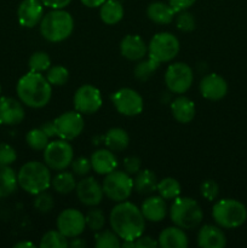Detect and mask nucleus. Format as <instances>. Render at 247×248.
I'll return each mask as SVG.
<instances>
[{
  "instance_id": "obj_1",
  "label": "nucleus",
  "mask_w": 247,
  "mask_h": 248,
  "mask_svg": "<svg viewBox=\"0 0 247 248\" xmlns=\"http://www.w3.org/2000/svg\"><path fill=\"white\" fill-rule=\"evenodd\" d=\"M109 222L113 232L121 240H133L142 236L145 228V219L140 208L133 203L123 201L111 210Z\"/></svg>"
},
{
  "instance_id": "obj_2",
  "label": "nucleus",
  "mask_w": 247,
  "mask_h": 248,
  "mask_svg": "<svg viewBox=\"0 0 247 248\" xmlns=\"http://www.w3.org/2000/svg\"><path fill=\"white\" fill-rule=\"evenodd\" d=\"M19 101L31 108H43L50 102L52 90L46 77L36 72H29L21 78L16 86Z\"/></svg>"
},
{
  "instance_id": "obj_3",
  "label": "nucleus",
  "mask_w": 247,
  "mask_h": 248,
  "mask_svg": "<svg viewBox=\"0 0 247 248\" xmlns=\"http://www.w3.org/2000/svg\"><path fill=\"white\" fill-rule=\"evenodd\" d=\"M74 29V19L69 12L53 9L44 15L40 21V34L51 43H60L69 38Z\"/></svg>"
},
{
  "instance_id": "obj_4",
  "label": "nucleus",
  "mask_w": 247,
  "mask_h": 248,
  "mask_svg": "<svg viewBox=\"0 0 247 248\" xmlns=\"http://www.w3.org/2000/svg\"><path fill=\"white\" fill-rule=\"evenodd\" d=\"M17 182L26 193L31 195L43 193L51 186L50 169L45 162L29 161L18 171Z\"/></svg>"
},
{
  "instance_id": "obj_5",
  "label": "nucleus",
  "mask_w": 247,
  "mask_h": 248,
  "mask_svg": "<svg viewBox=\"0 0 247 248\" xmlns=\"http://www.w3.org/2000/svg\"><path fill=\"white\" fill-rule=\"evenodd\" d=\"M170 217L174 225L184 230L195 229L202 222L203 213L200 205L190 198L178 196L172 202Z\"/></svg>"
},
{
  "instance_id": "obj_6",
  "label": "nucleus",
  "mask_w": 247,
  "mask_h": 248,
  "mask_svg": "<svg viewBox=\"0 0 247 248\" xmlns=\"http://www.w3.org/2000/svg\"><path fill=\"white\" fill-rule=\"evenodd\" d=\"M212 217L219 227L235 229L246 222L247 210L240 201L234 199H223L213 206Z\"/></svg>"
},
{
  "instance_id": "obj_7",
  "label": "nucleus",
  "mask_w": 247,
  "mask_h": 248,
  "mask_svg": "<svg viewBox=\"0 0 247 248\" xmlns=\"http://www.w3.org/2000/svg\"><path fill=\"white\" fill-rule=\"evenodd\" d=\"M103 193L114 202H123L131 196L133 190V181L125 171H115L106 174L102 183Z\"/></svg>"
},
{
  "instance_id": "obj_8",
  "label": "nucleus",
  "mask_w": 247,
  "mask_h": 248,
  "mask_svg": "<svg viewBox=\"0 0 247 248\" xmlns=\"http://www.w3.org/2000/svg\"><path fill=\"white\" fill-rule=\"evenodd\" d=\"M179 41L173 34L162 31L153 36L148 46L149 57L159 63L170 62L179 52Z\"/></svg>"
},
{
  "instance_id": "obj_9",
  "label": "nucleus",
  "mask_w": 247,
  "mask_h": 248,
  "mask_svg": "<svg viewBox=\"0 0 247 248\" xmlns=\"http://www.w3.org/2000/svg\"><path fill=\"white\" fill-rule=\"evenodd\" d=\"M74 160V152L73 147L65 140H57L53 142H48L44 149V162L48 166V169L55 171H63L70 166Z\"/></svg>"
},
{
  "instance_id": "obj_10",
  "label": "nucleus",
  "mask_w": 247,
  "mask_h": 248,
  "mask_svg": "<svg viewBox=\"0 0 247 248\" xmlns=\"http://www.w3.org/2000/svg\"><path fill=\"white\" fill-rule=\"evenodd\" d=\"M193 70L186 63H173L165 73V84L172 93H185L193 84Z\"/></svg>"
},
{
  "instance_id": "obj_11",
  "label": "nucleus",
  "mask_w": 247,
  "mask_h": 248,
  "mask_svg": "<svg viewBox=\"0 0 247 248\" xmlns=\"http://www.w3.org/2000/svg\"><path fill=\"white\" fill-rule=\"evenodd\" d=\"M111 102L114 107L120 113L121 115L125 116H136L142 113L143 107V98L137 91L132 89H120L111 96Z\"/></svg>"
},
{
  "instance_id": "obj_12",
  "label": "nucleus",
  "mask_w": 247,
  "mask_h": 248,
  "mask_svg": "<svg viewBox=\"0 0 247 248\" xmlns=\"http://www.w3.org/2000/svg\"><path fill=\"white\" fill-rule=\"evenodd\" d=\"M75 110L84 115H91L102 107V96L98 89L92 85H82L74 94Z\"/></svg>"
},
{
  "instance_id": "obj_13",
  "label": "nucleus",
  "mask_w": 247,
  "mask_h": 248,
  "mask_svg": "<svg viewBox=\"0 0 247 248\" xmlns=\"http://www.w3.org/2000/svg\"><path fill=\"white\" fill-rule=\"evenodd\" d=\"M57 136L62 140H72L81 135L84 130V119L79 111H67L53 120Z\"/></svg>"
},
{
  "instance_id": "obj_14",
  "label": "nucleus",
  "mask_w": 247,
  "mask_h": 248,
  "mask_svg": "<svg viewBox=\"0 0 247 248\" xmlns=\"http://www.w3.org/2000/svg\"><path fill=\"white\" fill-rule=\"evenodd\" d=\"M85 227H86L85 216L74 208L62 211L57 218V230L62 232L67 239H73L81 235Z\"/></svg>"
},
{
  "instance_id": "obj_15",
  "label": "nucleus",
  "mask_w": 247,
  "mask_h": 248,
  "mask_svg": "<svg viewBox=\"0 0 247 248\" xmlns=\"http://www.w3.org/2000/svg\"><path fill=\"white\" fill-rule=\"evenodd\" d=\"M75 190L80 202L91 207L99 205L104 195L102 186L92 177L81 179L79 183H77Z\"/></svg>"
},
{
  "instance_id": "obj_16",
  "label": "nucleus",
  "mask_w": 247,
  "mask_h": 248,
  "mask_svg": "<svg viewBox=\"0 0 247 248\" xmlns=\"http://www.w3.org/2000/svg\"><path fill=\"white\" fill-rule=\"evenodd\" d=\"M43 16L44 9L40 0H23L17 10L19 24L26 28H33L40 23Z\"/></svg>"
},
{
  "instance_id": "obj_17",
  "label": "nucleus",
  "mask_w": 247,
  "mask_h": 248,
  "mask_svg": "<svg viewBox=\"0 0 247 248\" xmlns=\"http://www.w3.org/2000/svg\"><path fill=\"white\" fill-rule=\"evenodd\" d=\"M200 92L208 101H219L228 92V84L220 75L212 73L202 78L200 82Z\"/></svg>"
},
{
  "instance_id": "obj_18",
  "label": "nucleus",
  "mask_w": 247,
  "mask_h": 248,
  "mask_svg": "<svg viewBox=\"0 0 247 248\" xmlns=\"http://www.w3.org/2000/svg\"><path fill=\"white\" fill-rule=\"evenodd\" d=\"M24 119V108L21 101L2 97L0 98V124L2 125H18Z\"/></svg>"
},
{
  "instance_id": "obj_19",
  "label": "nucleus",
  "mask_w": 247,
  "mask_h": 248,
  "mask_svg": "<svg viewBox=\"0 0 247 248\" xmlns=\"http://www.w3.org/2000/svg\"><path fill=\"white\" fill-rule=\"evenodd\" d=\"M121 55L128 61H140L147 56L148 46L139 35H126L120 43Z\"/></svg>"
},
{
  "instance_id": "obj_20",
  "label": "nucleus",
  "mask_w": 247,
  "mask_h": 248,
  "mask_svg": "<svg viewBox=\"0 0 247 248\" xmlns=\"http://www.w3.org/2000/svg\"><path fill=\"white\" fill-rule=\"evenodd\" d=\"M198 245L202 248H223L227 245V239L220 228L207 224L199 230Z\"/></svg>"
},
{
  "instance_id": "obj_21",
  "label": "nucleus",
  "mask_w": 247,
  "mask_h": 248,
  "mask_svg": "<svg viewBox=\"0 0 247 248\" xmlns=\"http://www.w3.org/2000/svg\"><path fill=\"white\" fill-rule=\"evenodd\" d=\"M142 215L145 220L149 222H161L167 215V206L165 202V199L161 196H150L147 200L143 201L142 207Z\"/></svg>"
},
{
  "instance_id": "obj_22",
  "label": "nucleus",
  "mask_w": 247,
  "mask_h": 248,
  "mask_svg": "<svg viewBox=\"0 0 247 248\" xmlns=\"http://www.w3.org/2000/svg\"><path fill=\"white\" fill-rule=\"evenodd\" d=\"M92 170L98 174H108L118 166V160L114 153L109 149H99L91 156Z\"/></svg>"
},
{
  "instance_id": "obj_23",
  "label": "nucleus",
  "mask_w": 247,
  "mask_h": 248,
  "mask_svg": "<svg viewBox=\"0 0 247 248\" xmlns=\"http://www.w3.org/2000/svg\"><path fill=\"white\" fill-rule=\"evenodd\" d=\"M159 246L162 248H186L188 237L184 229L179 227H170L162 230L159 235Z\"/></svg>"
},
{
  "instance_id": "obj_24",
  "label": "nucleus",
  "mask_w": 247,
  "mask_h": 248,
  "mask_svg": "<svg viewBox=\"0 0 247 248\" xmlns=\"http://www.w3.org/2000/svg\"><path fill=\"white\" fill-rule=\"evenodd\" d=\"M171 111L173 118L181 124H188L195 116L194 102L186 97L181 96L171 103Z\"/></svg>"
},
{
  "instance_id": "obj_25",
  "label": "nucleus",
  "mask_w": 247,
  "mask_h": 248,
  "mask_svg": "<svg viewBox=\"0 0 247 248\" xmlns=\"http://www.w3.org/2000/svg\"><path fill=\"white\" fill-rule=\"evenodd\" d=\"M174 11L170 4H165L161 1H155L149 4L147 9V16L150 21L157 24H169L173 19Z\"/></svg>"
},
{
  "instance_id": "obj_26",
  "label": "nucleus",
  "mask_w": 247,
  "mask_h": 248,
  "mask_svg": "<svg viewBox=\"0 0 247 248\" xmlns=\"http://www.w3.org/2000/svg\"><path fill=\"white\" fill-rule=\"evenodd\" d=\"M157 183L159 182H157L154 172H152L150 170H140L136 174V178L133 179V189L138 194L148 195V194H152L156 190Z\"/></svg>"
},
{
  "instance_id": "obj_27",
  "label": "nucleus",
  "mask_w": 247,
  "mask_h": 248,
  "mask_svg": "<svg viewBox=\"0 0 247 248\" xmlns=\"http://www.w3.org/2000/svg\"><path fill=\"white\" fill-rule=\"evenodd\" d=\"M99 16L102 22L109 26L119 23L124 17L123 5L118 0H106L99 10Z\"/></svg>"
},
{
  "instance_id": "obj_28",
  "label": "nucleus",
  "mask_w": 247,
  "mask_h": 248,
  "mask_svg": "<svg viewBox=\"0 0 247 248\" xmlns=\"http://www.w3.org/2000/svg\"><path fill=\"white\" fill-rule=\"evenodd\" d=\"M104 142H106L107 148L111 152H121L128 147L130 137L125 130L120 127H114L106 133Z\"/></svg>"
},
{
  "instance_id": "obj_29",
  "label": "nucleus",
  "mask_w": 247,
  "mask_h": 248,
  "mask_svg": "<svg viewBox=\"0 0 247 248\" xmlns=\"http://www.w3.org/2000/svg\"><path fill=\"white\" fill-rule=\"evenodd\" d=\"M17 176L7 165H0V198L11 195L17 188Z\"/></svg>"
},
{
  "instance_id": "obj_30",
  "label": "nucleus",
  "mask_w": 247,
  "mask_h": 248,
  "mask_svg": "<svg viewBox=\"0 0 247 248\" xmlns=\"http://www.w3.org/2000/svg\"><path fill=\"white\" fill-rule=\"evenodd\" d=\"M51 186L57 191L58 194L67 195L70 194L77 188V182H75L74 173L70 172H61L56 174L53 178H51Z\"/></svg>"
},
{
  "instance_id": "obj_31",
  "label": "nucleus",
  "mask_w": 247,
  "mask_h": 248,
  "mask_svg": "<svg viewBox=\"0 0 247 248\" xmlns=\"http://www.w3.org/2000/svg\"><path fill=\"white\" fill-rule=\"evenodd\" d=\"M157 193L165 200H174L181 194V184L177 179L167 177L157 183Z\"/></svg>"
},
{
  "instance_id": "obj_32",
  "label": "nucleus",
  "mask_w": 247,
  "mask_h": 248,
  "mask_svg": "<svg viewBox=\"0 0 247 248\" xmlns=\"http://www.w3.org/2000/svg\"><path fill=\"white\" fill-rule=\"evenodd\" d=\"M159 65V62H156V61L150 57H148L147 60H140L136 64L135 69H133V74H135L136 79L139 80V81H147L154 75Z\"/></svg>"
},
{
  "instance_id": "obj_33",
  "label": "nucleus",
  "mask_w": 247,
  "mask_h": 248,
  "mask_svg": "<svg viewBox=\"0 0 247 248\" xmlns=\"http://www.w3.org/2000/svg\"><path fill=\"white\" fill-rule=\"evenodd\" d=\"M41 248H65L68 247L67 237L58 230H50L44 236L40 241Z\"/></svg>"
},
{
  "instance_id": "obj_34",
  "label": "nucleus",
  "mask_w": 247,
  "mask_h": 248,
  "mask_svg": "<svg viewBox=\"0 0 247 248\" xmlns=\"http://www.w3.org/2000/svg\"><path fill=\"white\" fill-rule=\"evenodd\" d=\"M94 246L97 248H119L121 247L120 237L113 230H101L94 237Z\"/></svg>"
},
{
  "instance_id": "obj_35",
  "label": "nucleus",
  "mask_w": 247,
  "mask_h": 248,
  "mask_svg": "<svg viewBox=\"0 0 247 248\" xmlns=\"http://www.w3.org/2000/svg\"><path fill=\"white\" fill-rule=\"evenodd\" d=\"M26 142L31 149L44 150L48 144V137L40 127L33 128L26 136Z\"/></svg>"
},
{
  "instance_id": "obj_36",
  "label": "nucleus",
  "mask_w": 247,
  "mask_h": 248,
  "mask_svg": "<svg viewBox=\"0 0 247 248\" xmlns=\"http://www.w3.org/2000/svg\"><path fill=\"white\" fill-rule=\"evenodd\" d=\"M28 65L31 72H36L41 73L45 72L50 68L51 65V60L48 57V55L43 51H39V52H34L33 55L29 57Z\"/></svg>"
},
{
  "instance_id": "obj_37",
  "label": "nucleus",
  "mask_w": 247,
  "mask_h": 248,
  "mask_svg": "<svg viewBox=\"0 0 247 248\" xmlns=\"http://www.w3.org/2000/svg\"><path fill=\"white\" fill-rule=\"evenodd\" d=\"M46 79L51 85L63 86L64 84H67L68 79H69V72L63 65H55V67L47 69Z\"/></svg>"
},
{
  "instance_id": "obj_38",
  "label": "nucleus",
  "mask_w": 247,
  "mask_h": 248,
  "mask_svg": "<svg viewBox=\"0 0 247 248\" xmlns=\"http://www.w3.org/2000/svg\"><path fill=\"white\" fill-rule=\"evenodd\" d=\"M85 222H86V227L91 229L92 232H101L106 225V216L98 208H93L87 212L85 216Z\"/></svg>"
},
{
  "instance_id": "obj_39",
  "label": "nucleus",
  "mask_w": 247,
  "mask_h": 248,
  "mask_svg": "<svg viewBox=\"0 0 247 248\" xmlns=\"http://www.w3.org/2000/svg\"><path fill=\"white\" fill-rule=\"evenodd\" d=\"M55 206V201L51 194L43 191V193L36 194V198L34 200V207L41 213H48Z\"/></svg>"
},
{
  "instance_id": "obj_40",
  "label": "nucleus",
  "mask_w": 247,
  "mask_h": 248,
  "mask_svg": "<svg viewBox=\"0 0 247 248\" xmlns=\"http://www.w3.org/2000/svg\"><path fill=\"white\" fill-rule=\"evenodd\" d=\"M177 28L182 31H191L195 29V18L186 10L178 12L177 16Z\"/></svg>"
},
{
  "instance_id": "obj_41",
  "label": "nucleus",
  "mask_w": 247,
  "mask_h": 248,
  "mask_svg": "<svg viewBox=\"0 0 247 248\" xmlns=\"http://www.w3.org/2000/svg\"><path fill=\"white\" fill-rule=\"evenodd\" d=\"M70 166H72L73 173L79 177L86 176L92 170L91 160L86 159V157H77V159L73 160Z\"/></svg>"
},
{
  "instance_id": "obj_42",
  "label": "nucleus",
  "mask_w": 247,
  "mask_h": 248,
  "mask_svg": "<svg viewBox=\"0 0 247 248\" xmlns=\"http://www.w3.org/2000/svg\"><path fill=\"white\" fill-rule=\"evenodd\" d=\"M200 193L206 200L213 201L219 195V186L213 179H207L201 184Z\"/></svg>"
},
{
  "instance_id": "obj_43",
  "label": "nucleus",
  "mask_w": 247,
  "mask_h": 248,
  "mask_svg": "<svg viewBox=\"0 0 247 248\" xmlns=\"http://www.w3.org/2000/svg\"><path fill=\"white\" fill-rule=\"evenodd\" d=\"M17 159L16 150L6 143H0V165L10 166Z\"/></svg>"
},
{
  "instance_id": "obj_44",
  "label": "nucleus",
  "mask_w": 247,
  "mask_h": 248,
  "mask_svg": "<svg viewBox=\"0 0 247 248\" xmlns=\"http://www.w3.org/2000/svg\"><path fill=\"white\" fill-rule=\"evenodd\" d=\"M124 171L127 174L132 176V174H137L140 171V167H142V161H140L139 157L137 156H127L123 162Z\"/></svg>"
},
{
  "instance_id": "obj_45",
  "label": "nucleus",
  "mask_w": 247,
  "mask_h": 248,
  "mask_svg": "<svg viewBox=\"0 0 247 248\" xmlns=\"http://www.w3.org/2000/svg\"><path fill=\"white\" fill-rule=\"evenodd\" d=\"M159 246V242L153 240L150 236H139L135 240L136 248H156Z\"/></svg>"
},
{
  "instance_id": "obj_46",
  "label": "nucleus",
  "mask_w": 247,
  "mask_h": 248,
  "mask_svg": "<svg viewBox=\"0 0 247 248\" xmlns=\"http://www.w3.org/2000/svg\"><path fill=\"white\" fill-rule=\"evenodd\" d=\"M196 0H169V4L176 12L188 10L189 7L195 4Z\"/></svg>"
},
{
  "instance_id": "obj_47",
  "label": "nucleus",
  "mask_w": 247,
  "mask_h": 248,
  "mask_svg": "<svg viewBox=\"0 0 247 248\" xmlns=\"http://www.w3.org/2000/svg\"><path fill=\"white\" fill-rule=\"evenodd\" d=\"M43 5L51 7V9H63L70 4L72 0H40Z\"/></svg>"
},
{
  "instance_id": "obj_48",
  "label": "nucleus",
  "mask_w": 247,
  "mask_h": 248,
  "mask_svg": "<svg viewBox=\"0 0 247 248\" xmlns=\"http://www.w3.org/2000/svg\"><path fill=\"white\" fill-rule=\"evenodd\" d=\"M40 128L47 135L48 138L57 136V131H56V126L53 121H46V123H44L43 125L40 126Z\"/></svg>"
},
{
  "instance_id": "obj_49",
  "label": "nucleus",
  "mask_w": 247,
  "mask_h": 248,
  "mask_svg": "<svg viewBox=\"0 0 247 248\" xmlns=\"http://www.w3.org/2000/svg\"><path fill=\"white\" fill-rule=\"evenodd\" d=\"M68 246L72 247V248H85L86 247V242L84 241L80 237H73L72 241L68 242Z\"/></svg>"
},
{
  "instance_id": "obj_50",
  "label": "nucleus",
  "mask_w": 247,
  "mask_h": 248,
  "mask_svg": "<svg viewBox=\"0 0 247 248\" xmlns=\"http://www.w3.org/2000/svg\"><path fill=\"white\" fill-rule=\"evenodd\" d=\"M106 0H81L82 4L85 6L90 7V9H93V7H101L104 4Z\"/></svg>"
},
{
  "instance_id": "obj_51",
  "label": "nucleus",
  "mask_w": 247,
  "mask_h": 248,
  "mask_svg": "<svg viewBox=\"0 0 247 248\" xmlns=\"http://www.w3.org/2000/svg\"><path fill=\"white\" fill-rule=\"evenodd\" d=\"M14 247L15 248H33L34 244H31V242H29V241H21V242H18V244L15 245Z\"/></svg>"
},
{
  "instance_id": "obj_52",
  "label": "nucleus",
  "mask_w": 247,
  "mask_h": 248,
  "mask_svg": "<svg viewBox=\"0 0 247 248\" xmlns=\"http://www.w3.org/2000/svg\"><path fill=\"white\" fill-rule=\"evenodd\" d=\"M121 247L133 248V247H135V241H133V240H124L123 244H121Z\"/></svg>"
},
{
  "instance_id": "obj_53",
  "label": "nucleus",
  "mask_w": 247,
  "mask_h": 248,
  "mask_svg": "<svg viewBox=\"0 0 247 248\" xmlns=\"http://www.w3.org/2000/svg\"><path fill=\"white\" fill-rule=\"evenodd\" d=\"M0 92H1V86H0Z\"/></svg>"
}]
</instances>
